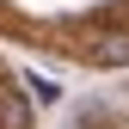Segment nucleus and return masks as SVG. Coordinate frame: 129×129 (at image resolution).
<instances>
[{
    "instance_id": "nucleus-1",
    "label": "nucleus",
    "mask_w": 129,
    "mask_h": 129,
    "mask_svg": "<svg viewBox=\"0 0 129 129\" xmlns=\"http://www.w3.org/2000/svg\"><path fill=\"white\" fill-rule=\"evenodd\" d=\"M92 61L99 68H129V31H105L92 43Z\"/></svg>"
},
{
    "instance_id": "nucleus-2",
    "label": "nucleus",
    "mask_w": 129,
    "mask_h": 129,
    "mask_svg": "<svg viewBox=\"0 0 129 129\" xmlns=\"http://www.w3.org/2000/svg\"><path fill=\"white\" fill-rule=\"evenodd\" d=\"M0 129H31V99L19 86H0Z\"/></svg>"
},
{
    "instance_id": "nucleus-3",
    "label": "nucleus",
    "mask_w": 129,
    "mask_h": 129,
    "mask_svg": "<svg viewBox=\"0 0 129 129\" xmlns=\"http://www.w3.org/2000/svg\"><path fill=\"white\" fill-rule=\"evenodd\" d=\"M25 99H37V105H55V99H61V86H55L49 74H25Z\"/></svg>"
}]
</instances>
